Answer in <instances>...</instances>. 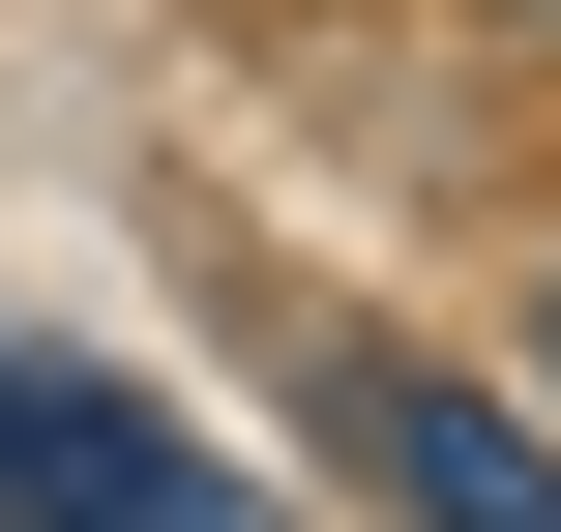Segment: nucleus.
Listing matches in <instances>:
<instances>
[{
	"label": "nucleus",
	"mask_w": 561,
	"mask_h": 532,
	"mask_svg": "<svg viewBox=\"0 0 561 532\" xmlns=\"http://www.w3.org/2000/svg\"><path fill=\"white\" fill-rule=\"evenodd\" d=\"M0 532H266V474H207L148 385H59V355H0Z\"/></svg>",
	"instance_id": "nucleus-2"
},
{
	"label": "nucleus",
	"mask_w": 561,
	"mask_h": 532,
	"mask_svg": "<svg viewBox=\"0 0 561 532\" xmlns=\"http://www.w3.org/2000/svg\"><path fill=\"white\" fill-rule=\"evenodd\" d=\"M296 415H325V474L414 532H561V444L503 385H444V355H385V326H296Z\"/></svg>",
	"instance_id": "nucleus-1"
}]
</instances>
